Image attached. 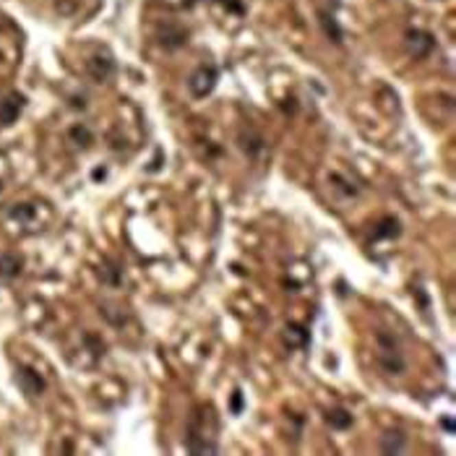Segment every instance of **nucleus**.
Masks as SVG:
<instances>
[{"label":"nucleus","instance_id":"14","mask_svg":"<svg viewBox=\"0 0 456 456\" xmlns=\"http://www.w3.org/2000/svg\"><path fill=\"white\" fill-rule=\"evenodd\" d=\"M71 139H76L78 146H91V141H94L91 130L84 128V125H73V128H71Z\"/></svg>","mask_w":456,"mask_h":456},{"label":"nucleus","instance_id":"6","mask_svg":"<svg viewBox=\"0 0 456 456\" xmlns=\"http://www.w3.org/2000/svg\"><path fill=\"white\" fill-rule=\"evenodd\" d=\"M86 71H89V76L97 84H104V81H110V78L115 76V63L107 55H94V58H89V63H86Z\"/></svg>","mask_w":456,"mask_h":456},{"label":"nucleus","instance_id":"2","mask_svg":"<svg viewBox=\"0 0 456 456\" xmlns=\"http://www.w3.org/2000/svg\"><path fill=\"white\" fill-rule=\"evenodd\" d=\"M378 341V365L386 376H402L407 363H404L402 347H399V339L391 331H378L376 334Z\"/></svg>","mask_w":456,"mask_h":456},{"label":"nucleus","instance_id":"18","mask_svg":"<svg viewBox=\"0 0 456 456\" xmlns=\"http://www.w3.org/2000/svg\"><path fill=\"white\" fill-rule=\"evenodd\" d=\"M443 430H448V433L454 430V422H451V417H443Z\"/></svg>","mask_w":456,"mask_h":456},{"label":"nucleus","instance_id":"10","mask_svg":"<svg viewBox=\"0 0 456 456\" xmlns=\"http://www.w3.org/2000/svg\"><path fill=\"white\" fill-rule=\"evenodd\" d=\"M185 39H188L185 29H180V26H175V24H169L167 32H159V45L167 47V50H178V47H182Z\"/></svg>","mask_w":456,"mask_h":456},{"label":"nucleus","instance_id":"16","mask_svg":"<svg viewBox=\"0 0 456 456\" xmlns=\"http://www.w3.org/2000/svg\"><path fill=\"white\" fill-rule=\"evenodd\" d=\"M240 409H243V394H240V391H235L232 394V412L235 415H240Z\"/></svg>","mask_w":456,"mask_h":456},{"label":"nucleus","instance_id":"13","mask_svg":"<svg viewBox=\"0 0 456 456\" xmlns=\"http://www.w3.org/2000/svg\"><path fill=\"white\" fill-rule=\"evenodd\" d=\"M24 269V261L19 259L16 253H3L0 256V276L3 279H16Z\"/></svg>","mask_w":456,"mask_h":456},{"label":"nucleus","instance_id":"3","mask_svg":"<svg viewBox=\"0 0 456 456\" xmlns=\"http://www.w3.org/2000/svg\"><path fill=\"white\" fill-rule=\"evenodd\" d=\"M217 81H219V68H214V65H198L193 73L188 76V91L193 94L195 99H204V97H208L214 91Z\"/></svg>","mask_w":456,"mask_h":456},{"label":"nucleus","instance_id":"17","mask_svg":"<svg viewBox=\"0 0 456 456\" xmlns=\"http://www.w3.org/2000/svg\"><path fill=\"white\" fill-rule=\"evenodd\" d=\"M331 180H334V182H341V180H339V175H337V178H331ZM344 191H347V195H355V193H357V188H352V185H344Z\"/></svg>","mask_w":456,"mask_h":456},{"label":"nucleus","instance_id":"15","mask_svg":"<svg viewBox=\"0 0 456 456\" xmlns=\"http://www.w3.org/2000/svg\"><path fill=\"white\" fill-rule=\"evenodd\" d=\"M219 3L230 13H235V16H243V13H245V3H243V0H219Z\"/></svg>","mask_w":456,"mask_h":456},{"label":"nucleus","instance_id":"4","mask_svg":"<svg viewBox=\"0 0 456 456\" xmlns=\"http://www.w3.org/2000/svg\"><path fill=\"white\" fill-rule=\"evenodd\" d=\"M16 383H19V389L24 391L29 399H37V396H42L45 389H47L42 373H37V370L29 368V365H21V368L16 370Z\"/></svg>","mask_w":456,"mask_h":456},{"label":"nucleus","instance_id":"8","mask_svg":"<svg viewBox=\"0 0 456 456\" xmlns=\"http://www.w3.org/2000/svg\"><path fill=\"white\" fill-rule=\"evenodd\" d=\"M381 451L389 456L404 454V451H407V435H404V430H396V428L386 430V433L381 435Z\"/></svg>","mask_w":456,"mask_h":456},{"label":"nucleus","instance_id":"12","mask_svg":"<svg viewBox=\"0 0 456 456\" xmlns=\"http://www.w3.org/2000/svg\"><path fill=\"white\" fill-rule=\"evenodd\" d=\"M318 19H321L318 24H321V29H324L326 37L331 39L334 45H341V39H344V32H341V26L337 24V19H334V16H331L328 11H321V13H318Z\"/></svg>","mask_w":456,"mask_h":456},{"label":"nucleus","instance_id":"9","mask_svg":"<svg viewBox=\"0 0 456 456\" xmlns=\"http://www.w3.org/2000/svg\"><path fill=\"white\" fill-rule=\"evenodd\" d=\"M399 235H402V224H399L396 217H383V219L373 227V237H376V240H394V237H399Z\"/></svg>","mask_w":456,"mask_h":456},{"label":"nucleus","instance_id":"11","mask_svg":"<svg viewBox=\"0 0 456 456\" xmlns=\"http://www.w3.org/2000/svg\"><path fill=\"white\" fill-rule=\"evenodd\" d=\"M326 422H328L334 430H350L352 422H355V417H352L350 409H344V407H334V409H328V412H326Z\"/></svg>","mask_w":456,"mask_h":456},{"label":"nucleus","instance_id":"7","mask_svg":"<svg viewBox=\"0 0 456 456\" xmlns=\"http://www.w3.org/2000/svg\"><path fill=\"white\" fill-rule=\"evenodd\" d=\"M24 97L21 94H8L3 102H0V125H13L19 115H21V110H24Z\"/></svg>","mask_w":456,"mask_h":456},{"label":"nucleus","instance_id":"1","mask_svg":"<svg viewBox=\"0 0 456 456\" xmlns=\"http://www.w3.org/2000/svg\"><path fill=\"white\" fill-rule=\"evenodd\" d=\"M217 435H219V420H217V409L211 404H204L195 409V415L191 417V425H188V438H185V446L188 451L195 456H214L219 454V443H217Z\"/></svg>","mask_w":456,"mask_h":456},{"label":"nucleus","instance_id":"5","mask_svg":"<svg viewBox=\"0 0 456 456\" xmlns=\"http://www.w3.org/2000/svg\"><path fill=\"white\" fill-rule=\"evenodd\" d=\"M404 39H407V50L415 60H425L430 52L435 50V39L425 29H409Z\"/></svg>","mask_w":456,"mask_h":456}]
</instances>
